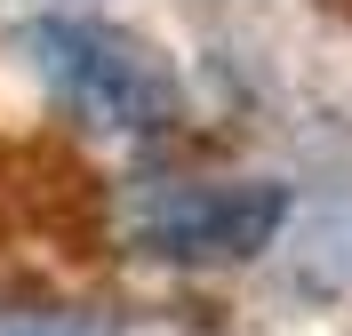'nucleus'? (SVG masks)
I'll list each match as a JSON object with an SVG mask.
<instances>
[{"instance_id": "nucleus-1", "label": "nucleus", "mask_w": 352, "mask_h": 336, "mask_svg": "<svg viewBox=\"0 0 352 336\" xmlns=\"http://www.w3.org/2000/svg\"><path fill=\"white\" fill-rule=\"evenodd\" d=\"M41 48H48V72H56V89L88 112V120H104V128H129V136H153L176 120V89L168 72L144 56L136 41H120L112 24H88V16H56L41 24Z\"/></svg>"}, {"instance_id": "nucleus-2", "label": "nucleus", "mask_w": 352, "mask_h": 336, "mask_svg": "<svg viewBox=\"0 0 352 336\" xmlns=\"http://www.w3.org/2000/svg\"><path fill=\"white\" fill-rule=\"evenodd\" d=\"M288 216L280 184H184V192H160L144 208V248L160 256H184V265H232V256H256Z\"/></svg>"}]
</instances>
